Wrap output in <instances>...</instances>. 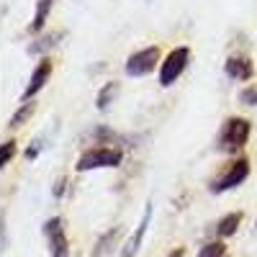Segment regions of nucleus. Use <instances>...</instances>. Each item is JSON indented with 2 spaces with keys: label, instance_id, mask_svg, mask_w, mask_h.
Instances as JSON below:
<instances>
[{
  "label": "nucleus",
  "instance_id": "nucleus-1",
  "mask_svg": "<svg viewBox=\"0 0 257 257\" xmlns=\"http://www.w3.org/2000/svg\"><path fill=\"white\" fill-rule=\"evenodd\" d=\"M249 132H252V126L247 118L242 116H229L221 128H219V134H216V149L224 155H237L244 149L247 139H249Z\"/></svg>",
  "mask_w": 257,
  "mask_h": 257
},
{
  "label": "nucleus",
  "instance_id": "nucleus-2",
  "mask_svg": "<svg viewBox=\"0 0 257 257\" xmlns=\"http://www.w3.org/2000/svg\"><path fill=\"white\" fill-rule=\"evenodd\" d=\"M123 160L121 149L116 147H93L85 149V152L77 157L75 170L77 173H90V170H105V167H118Z\"/></svg>",
  "mask_w": 257,
  "mask_h": 257
},
{
  "label": "nucleus",
  "instance_id": "nucleus-3",
  "mask_svg": "<svg viewBox=\"0 0 257 257\" xmlns=\"http://www.w3.org/2000/svg\"><path fill=\"white\" fill-rule=\"evenodd\" d=\"M247 178H249V160H247V157H237V160H231V162L224 167L221 175H216V178L208 183V190H211V193H226V190H231V188L242 185Z\"/></svg>",
  "mask_w": 257,
  "mask_h": 257
},
{
  "label": "nucleus",
  "instance_id": "nucleus-4",
  "mask_svg": "<svg viewBox=\"0 0 257 257\" xmlns=\"http://www.w3.org/2000/svg\"><path fill=\"white\" fill-rule=\"evenodd\" d=\"M188 62H190L188 47H175V49L167 52V57L160 62V85L162 88H170V85H175L180 80V75L188 67Z\"/></svg>",
  "mask_w": 257,
  "mask_h": 257
},
{
  "label": "nucleus",
  "instance_id": "nucleus-5",
  "mask_svg": "<svg viewBox=\"0 0 257 257\" xmlns=\"http://www.w3.org/2000/svg\"><path fill=\"white\" fill-rule=\"evenodd\" d=\"M157 62H160V49L157 47H147V49H139L134 54H128L123 70H126L128 77H144L149 72H155Z\"/></svg>",
  "mask_w": 257,
  "mask_h": 257
},
{
  "label": "nucleus",
  "instance_id": "nucleus-6",
  "mask_svg": "<svg viewBox=\"0 0 257 257\" xmlns=\"http://www.w3.org/2000/svg\"><path fill=\"white\" fill-rule=\"evenodd\" d=\"M44 234H47L52 257H70V239H67V231H64V219L62 216H52L44 224Z\"/></svg>",
  "mask_w": 257,
  "mask_h": 257
},
{
  "label": "nucleus",
  "instance_id": "nucleus-7",
  "mask_svg": "<svg viewBox=\"0 0 257 257\" xmlns=\"http://www.w3.org/2000/svg\"><path fill=\"white\" fill-rule=\"evenodd\" d=\"M224 72H226V77L237 80V82H247L254 77V64L247 54H231L224 62Z\"/></svg>",
  "mask_w": 257,
  "mask_h": 257
},
{
  "label": "nucleus",
  "instance_id": "nucleus-8",
  "mask_svg": "<svg viewBox=\"0 0 257 257\" xmlns=\"http://www.w3.org/2000/svg\"><path fill=\"white\" fill-rule=\"evenodd\" d=\"M52 77V59H41L39 64H36V70L31 72V80H29V85H26V90H24V95H21V100H31L41 88H44V85H47V80Z\"/></svg>",
  "mask_w": 257,
  "mask_h": 257
},
{
  "label": "nucleus",
  "instance_id": "nucleus-9",
  "mask_svg": "<svg viewBox=\"0 0 257 257\" xmlns=\"http://www.w3.org/2000/svg\"><path fill=\"white\" fill-rule=\"evenodd\" d=\"M149 219H152V203H147L144 216H142V221L137 224V231L128 237V242L123 244V249H121L118 257H137V252H139V247H142V239H144V231H147V226H149Z\"/></svg>",
  "mask_w": 257,
  "mask_h": 257
},
{
  "label": "nucleus",
  "instance_id": "nucleus-10",
  "mask_svg": "<svg viewBox=\"0 0 257 257\" xmlns=\"http://www.w3.org/2000/svg\"><path fill=\"white\" fill-rule=\"evenodd\" d=\"M52 6H54V0H39V3H36V13H34V21H31V26H29L31 34H39L41 29H44L47 18L52 13Z\"/></svg>",
  "mask_w": 257,
  "mask_h": 257
},
{
  "label": "nucleus",
  "instance_id": "nucleus-11",
  "mask_svg": "<svg viewBox=\"0 0 257 257\" xmlns=\"http://www.w3.org/2000/svg\"><path fill=\"white\" fill-rule=\"evenodd\" d=\"M239 224H242V213L239 211L226 213V216L216 224V234H219V237H231V234H237Z\"/></svg>",
  "mask_w": 257,
  "mask_h": 257
},
{
  "label": "nucleus",
  "instance_id": "nucleus-12",
  "mask_svg": "<svg viewBox=\"0 0 257 257\" xmlns=\"http://www.w3.org/2000/svg\"><path fill=\"white\" fill-rule=\"evenodd\" d=\"M34 111H36V103H34V100H31V103H29V100L21 103V108L8 118V126H11V128H21V126H24V123L34 116Z\"/></svg>",
  "mask_w": 257,
  "mask_h": 257
},
{
  "label": "nucleus",
  "instance_id": "nucleus-13",
  "mask_svg": "<svg viewBox=\"0 0 257 257\" xmlns=\"http://www.w3.org/2000/svg\"><path fill=\"white\" fill-rule=\"evenodd\" d=\"M118 234H121V226H113V229H108L100 237V242H98V249L93 252V257H105L111 252V244H116V239H118Z\"/></svg>",
  "mask_w": 257,
  "mask_h": 257
},
{
  "label": "nucleus",
  "instance_id": "nucleus-14",
  "mask_svg": "<svg viewBox=\"0 0 257 257\" xmlns=\"http://www.w3.org/2000/svg\"><path fill=\"white\" fill-rule=\"evenodd\" d=\"M116 93H118V82H105L103 88H100V93H98V98H95L98 111H108V105L116 98Z\"/></svg>",
  "mask_w": 257,
  "mask_h": 257
},
{
  "label": "nucleus",
  "instance_id": "nucleus-15",
  "mask_svg": "<svg viewBox=\"0 0 257 257\" xmlns=\"http://www.w3.org/2000/svg\"><path fill=\"white\" fill-rule=\"evenodd\" d=\"M198 257H229V249H226L224 242H208V244L201 247Z\"/></svg>",
  "mask_w": 257,
  "mask_h": 257
},
{
  "label": "nucleus",
  "instance_id": "nucleus-16",
  "mask_svg": "<svg viewBox=\"0 0 257 257\" xmlns=\"http://www.w3.org/2000/svg\"><path fill=\"white\" fill-rule=\"evenodd\" d=\"M62 36H64V34H62V31H57V34H52V36L39 39L36 44H31V52H34V54H39V52H47L49 47H54V44H57V39H62Z\"/></svg>",
  "mask_w": 257,
  "mask_h": 257
},
{
  "label": "nucleus",
  "instance_id": "nucleus-17",
  "mask_svg": "<svg viewBox=\"0 0 257 257\" xmlns=\"http://www.w3.org/2000/svg\"><path fill=\"white\" fill-rule=\"evenodd\" d=\"M16 157V142H3V147H0V167H8L11 160Z\"/></svg>",
  "mask_w": 257,
  "mask_h": 257
},
{
  "label": "nucleus",
  "instance_id": "nucleus-18",
  "mask_svg": "<svg viewBox=\"0 0 257 257\" xmlns=\"http://www.w3.org/2000/svg\"><path fill=\"white\" fill-rule=\"evenodd\" d=\"M239 103L244 105H257V85H249V88H244L239 93Z\"/></svg>",
  "mask_w": 257,
  "mask_h": 257
},
{
  "label": "nucleus",
  "instance_id": "nucleus-19",
  "mask_svg": "<svg viewBox=\"0 0 257 257\" xmlns=\"http://www.w3.org/2000/svg\"><path fill=\"white\" fill-rule=\"evenodd\" d=\"M39 144H41V142H34V147L26 149V160H36V157H39Z\"/></svg>",
  "mask_w": 257,
  "mask_h": 257
},
{
  "label": "nucleus",
  "instance_id": "nucleus-20",
  "mask_svg": "<svg viewBox=\"0 0 257 257\" xmlns=\"http://www.w3.org/2000/svg\"><path fill=\"white\" fill-rule=\"evenodd\" d=\"M64 185H67V180H64V178H59V180H57V185H54V196H57V198H59L62 193H64Z\"/></svg>",
  "mask_w": 257,
  "mask_h": 257
},
{
  "label": "nucleus",
  "instance_id": "nucleus-21",
  "mask_svg": "<svg viewBox=\"0 0 257 257\" xmlns=\"http://www.w3.org/2000/svg\"><path fill=\"white\" fill-rule=\"evenodd\" d=\"M183 254H185V249H183V247H178L175 252H170V257H183Z\"/></svg>",
  "mask_w": 257,
  "mask_h": 257
}]
</instances>
